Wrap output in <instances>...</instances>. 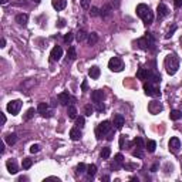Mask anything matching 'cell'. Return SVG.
Instances as JSON below:
<instances>
[{"label":"cell","instance_id":"obj_1","mask_svg":"<svg viewBox=\"0 0 182 182\" xmlns=\"http://www.w3.org/2000/svg\"><path fill=\"white\" fill-rule=\"evenodd\" d=\"M135 12H137V16H138L145 24H151L154 22V13H152L150 7L147 5H144V3H141V5L137 6Z\"/></svg>","mask_w":182,"mask_h":182},{"label":"cell","instance_id":"obj_2","mask_svg":"<svg viewBox=\"0 0 182 182\" xmlns=\"http://www.w3.org/2000/svg\"><path fill=\"white\" fill-rule=\"evenodd\" d=\"M164 65H165V70L168 73L169 75H174L177 74L178 68H179V60H178V57L171 53L168 56L165 57V61H164Z\"/></svg>","mask_w":182,"mask_h":182},{"label":"cell","instance_id":"obj_3","mask_svg":"<svg viewBox=\"0 0 182 182\" xmlns=\"http://www.w3.org/2000/svg\"><path fill=\"white\" fill-rule=\"evenodd\" d=\"M154 43H155L154 36L151 33H147L145 36H142V37H140L137 40V46L140 47L141 50H148V48H151L154 46Z\"/></svg>","mask_w":182,"mask_h":182},{"label":"cell","instance_id":"obj_4","mask_svg":"<svg viewBox=\"0 0 182 182\" xmlns=\"http://www.w3.org/2000/svg\"><path fill=\"white\" fill-rule=\"evenodd\" d=\"M112 130V125L110 121H103L98 124V127L95 128V137H97L98 140H101L104 135H107L108 132H111Z\"/></svg>","mask_w":182,"mask_h":182},{"label":"cell","instance_id":"obj_5","mask_svg":"<svg viewBox=\"0 0 182 182\" xmlns=\"http://www.w3.org/2000/svg\"><path fill=\"white\" fill-rule=\"evenodd\" d=\"M144 91L148 97H159L161 95V90L158 84H154L151 81H145L144 83Z\"/></svg>","mask_w":182,"mask_h":182},{"label":"cell","instance_id":"obj_6","mask_svg":"<svg viewBox=\"0 0 182 182\" xmlns=\"http://www.w3.org/2000/svg\"><path fill=\"white\" fill-rule=\"evenodd\" d=\"M108 68L114 73H120V71L124 70V61L120 57H111L108 61Z\"/></svg>","mask_w":182,"mask_h":182},{"label":"cell","instance_id":"obj_7","mask_svg":"<svg viewBox=\"0 0 182 182\" xmlns=\"http://www.w3.org/2000/svg\"><path fill=\"white\" fill-rule=\"evenodd\" d=\"M22 105H23V103L20 101V100H13V101H10L9 104H7V112L9 114H12V115H17L20 111V108H22Z\"/></svg>","mask_w":182,"mask_h":182},{"label":"cell","instance_id":"obj_8","mask_svg":"<svg viewBox=\"0 0 182 182\" xmlns=\"http://www.w3.org/2000/svg\"><path fill=\"white\" fill-rule=\"evenodd\" d=\"M37 111H38V114L44 118H50L53 115V111L50 110V107H48V104L47 103H40L38 104Z\"/></svg>","mask_w":182,"mask_h":182},{"label":"cell","instance_id":"obj_9","mask_svg":"<svg viewBox=\"0 0 182 182\" xmlns=\"http://www.w3.org/2000/svg\"><path fill=\"white\" fill-rule=\"evenodd\" d=\"M168 147H169V151H171L172 154H178L179 150H181V140H179L178 137H172L168 142Z\"/></svg>","mask_w":182,"mask_h":182},{"label":"cell","instance_id":"obj_10","mask_svg":"<svg viewBox=\"0 0 182 182\" xmlns=\"http://www.w3.org/2000/svg\"><path fill=\"white\" fill-rule=\"evenodd\" d=\"M162 104L159 103V101H157V100H154V101H151L150 104H148V111H150V114H152V115H157V114H159V112L162 111Z\"/></svg>","mask_w":182,"mask_h":182},{"label":"cell","instance_id":"obj_11","mask_svg":"<svg viewBox=\"0 0 182 182\" xmlns=\"http://www.w3.org/2000/svg\"><path fill=\"white\" fill-rule=\"evenodd\" d=\"M168 14H169V9L167 7V5H164V3H159L158 7H157V17H158V20L165 19Z\"/></svg>","mask_w":182,"mask_h":182},{"label":"cell","instance_id":"obj_12","mask_svg":"<svg viewBox=\"0 0 182 182\" xmlns=\"http://www.w3.org/2000/svg\"><path fill=\"white\" fill-rule=\"evenodd\" d=\"M63 56V48L60 46H54L53 47L51 53H50V60L51 61H58Z\"/></svg>","mask_w":182,"mask_h":182},{"label":"cell","instance_id":"obj_13","mask_svg":"<svg viewBox=\"0 0 182 182\" xmlns=\"http://www.w3.org/2000/svg\"><path fill=\"white\" fill-rule=\"evenodd\" d=\"M71 101H74V98L71 97L67 91H65V93L58 94V103H60V104H63V105H68Z\"/></svg>","mask_w":182,"mask_h":182},{"label":"cell","instance_id":"obj_14","mask_svg":"<svg viewBox=\"0 0 182 182\" xmlns=\"http://www.w3.org/2000/svg\"><path fill=\"white\" fill-rule=\"evenodd\" d=\"M6 168H7V171H9L10 174H17L19 172V167H17V162L14 161V159H7L6 161Z\"/></svg>","mask_w":182,"mask_h":182},{"label":"cell","instance_id":"obj_15","mask_svg":"<svg viewBox=\"0 0 182 182\" xmlns=\"http://www.w3.org/2000/svg\"><path fill=\"white\" fill-rule=\"evenodd\" d=\"M151 74V70H148V68H144V67H141V68H138V71H137V78L140 80H148V77H150Z\"/></svg>","mask_w":182,"mask_h":182},{"label":"cell","instance_id":"obj_16","mask_svg":"<svg viewBox=\"0 0 182 182\" xmlns=\"http://www.w3.org/2000/svg\"><path fill=\"white\" fill-rule=\"evenodd\" d=\"M104 98V91L103 90H95V91H93V94H91V100H93V103H101Z\"/></svg>","mask_w":182,"mask_h":182},{"label":"cell","instance_id":"obj_17","mask_svg":"<svg viewBox=\"0 0 182 182\" xmlns=\"http://www.w3.org/2000/svg\"><path fill=\"white\" fill-rule=\"evenodd\" d=\"M124 124H125V118L122 117L121 114H117V115L114 117V125H115V128H117V130H121L122 127H124Z\"/></svg>","mask_w":182,"mask_h":182},{"label":"cell","instance_id":"obj_18","mask_svg":"<svg viewBox=\"0 0 182 182\" xmlns=\"http://www.w3.org/2000/svg\"><path fill=\"white\" fill-rule=\"evenodd\" d=\"M97 174V165L95 164H90L87 165V179H93Z\"/></svg>","mask_w":182,"mask_h":182},{"label":"cell","instance_id":"obj_19","mask_svg":"<svg viewBox=\"0 0 182 182\" xmlns=\"http://www.w3.org/2000/svg\"><path fill=\"white\" fill-rule=\"evenodd\" d=\"M28 22V16L26 13H19L17 16H16V23H19L20 26H26Z\"/></svg>","mask_w":182,"mask_h":182},{"label":"cell","instance_id":"obj_20","mask_svg":"<svg viewBox=\"0 0 182 182\" xmlns=\"http://www.w3.org/2000/svg\"><path fill=\"white\" fill-rule=\"evenodd\" d=\"M81 135H83V134H81V130H80V128H77V127H75V128H71V130H70V138L73 141H78L80 138H81Z\"/></svg>","mask_w":182,"mask_h":182},{"label":"cell","instance_id":"obj_21","mask_svg":"<svg viewBox=\"0 0 182 182\" xmlns=\"http://www.w3.org/2000/svg\"><path fill=\"white\" fill-rule=\"evenodd\" d=\"M51 5L56 10H63L67 6V0H51Z\"/></svg>","mask_w":182,"mask_h":182},{"label":"cell","instance_id":"obj_22","mask_svg":"<svg viewBox=\"0 0 182 182\" xmlns=\"http://www.w3.org/2000/svg\"><path fill=\"white\" fill-rule=\"evenodd\" d=\"M100 74H101V71H100V67H97V65H93L88 70V75L93 80H97L98 77H100Z\"/></svg>","mask_w":182,"mask_h":182},{"label":"cell","instance_id":"obj_23","mask_svg":"<svg viewBox=\"0 0 182 182\" xmlns=\"http://www.w3.org/2000/svg\"><path fill=\"white\" fill-rule=\"evenodd\" d=\"M148 81L154 83V84H159L161 83V74H158L157 71H151L150 77H148Z\"/></svg>","mask_w":182,"mask_h":182},{"label":"cell","instance_id":"obj_24","mask_svg":"<svg viewBox=\"0 0 182 182\" xmlns=\"http://www.w3.org/2000/svg\"><path fill=\"white\" fill-rule=\"evenodd\" d=\"M155 148H157V142H155L154 140H148L147 142H145V150L148 151V152H155Z\"/></svg>","mask_w":182,"mask_h":182},{"label":"cell","instance_id":"obj_25","mask_svg":"<svg viewBox=\"0 0 182 182\" xmlns=\"http://www.w3.org/2000/svg\"><path fill=\"white\" fill-rule=\"evenodd\" d=\"M67 114H68V118L75 120L77 118V108L74 105H67Z\"/></svg>","mask_w":182,"mask_h":182},{"label":"cell","instance_id":"obj_26","mask_svg":"<svg viewBox=\"0 0 182 182\" xmlns=\"http://www.w3.org/2000/svg\"><path fill=\"white\" fill-rule=\"evenodd\" d=\"M87 41H88L90 46H95V44L98 43V34H97V33H91V34H88Z\"/></svg>","mask_w":182,"mask_h":182},{"label":"cell","instance_id":"obj_27","mask_svg":"<svg viewBox=\"0 0 182 182\" xmlns=\"http://www.w3.org/2000/svg\"><path fill=\"white\" fill-rule=\"evenodd\" d=\"M77 58V51H75V47L74 46H71L70 48H68V51H67V60H75Z\"/></svg>","mask_w":182,"mask_h":182},{"label":"cell","instance_id":"obj_28","mask_svg":"<svg viewBox=\"0 0 182 182\" xmlns=\"http://www.w3.org/2000/svg\"><path fill=\"white\" fill-rule=\"evenodd\" d=\"M169 118L172 120V121H178L179 118H182V112L179 110H172V111L169 112Z\"/></svg>","mask_w":182,"mask_h":182},{"label":"cell","instance_id":"obj_29","mask_svg":"<svg viewBox=\"0 0 182 182\" xmlns=\"http://www.w3.org/2000/svg\"><path fill=\"white\" fill-rule=\"evenodd\" d=\"M16 141H17V135H16L14 132L6 135V142H7L9 145H14V144H16Z\"/></svg>","mask_w":182,"mask_h":182},{"label":"cell","instance_id":"obj_30","mask_svg":"<svg viewBox=\"0 0 182 182\" xmlns=\"http://www.w3.org/2000/svg\"><path fill=\"white\" fill-rule=\"evenodd\" d=\"M75 37H77V41L81 43V41H84L85 38L88 37V34H87V33H85L84 30H78V31H77V36H75Z\"/></svg>","mask_w":182,"mask_h":182},{"label":"cell","instance_id":"obj_31","mask_svg":"<svg viewBox=\"0 0 182 182\" xmlns=\"http://www.w3.org/2000/svg\"><path fill=\"white\" fill-rule=\"evenodd\" d=\"M134 145H135V148L145 150V142H144V140H142L141 137H137L135 140H134Z\"/></svg>","mask_w":182,"mask_h":182},{"label":"cell","instance_id":"obj_32","mask_svg":"<svg viewBox=\"0 0 182 182\" xmlns=\"http://www.w3.org/2000/svg\"><path fill=\"white\" fill-rule=\"evenodd\" d=\"M101 158L103 159H108L110 158V155H111V148L110 147H104L103 150H101Z\"/></svg>","mask_w":182,"mask_h":182},{"label":"cell","instance_id":"obj_33","mask_svg":"<svg viewBox=\"0 0 182 182\" xmlns=\"http://www.w3.org/2000/svg\"><path fill=\"white\" fill-rule=\"evenodd\" d=\"M110 14H111V7H110V6H108V5L105 6L104 9H101V10H100V16H101V17H108Z\"/></svg>","mask_w":182,"mask_h":182},{"label":"cell","instance_id":"obj_34","mask_svg":"<svg viewBox=\"0 0 182 182\" xmlns=\"http://www.w3.org/2000/svg\"><path fill=\"white\" fill-rule=\"evenodd\" d=\"M34 114H36V110H34V108H28L27 111H26V115H24V121L31 120V118L34 117Z\"/></svg>","mask_w":182,"mask_h":182},{"label":"cell","instance_id":"obj_35","mask_svg":"<svg viewBox=\"0 0 182 182\" xmlns=\"http://www.w3.org/2000/svg\"><path fill=\"white\" fill-rule=\"evenodd\" d=\"M84 172H87V165H85V164H78V165H77V171H75V174H77V175H81V174H84Z\"/></svg>","mask_w":182,"mask_h":182},{"label":"cell","instance_id":"obj_36","mask_svg":"<svg viewBox=\"0 0 182 182\" xmlns=\"http://www.w3.org/2000/svg\"><path fill=\"white\" fill-rule=\"evenodd\" d=\"M84 124H85V118L84 117H77L75 118V127L77 128H84Z\"/></svg>","mask_w":182,"mask_h":182},{"label":"cell","instance_id":"obj_37","mask_svg":"<svg viewBox=\"0 0 182 182\" xmlns=\"http://www.w3.org/2000/svg\"><path fill=\"white\" fill-rule=\"evenodd\" d=\"M33 165V159L30 158H24L23 162H22V167H23V169H30Z\"/></svg>","mask_w":182,"mask_h":182},{"label":"cell","instance_id":"obj_38","mask_svg":"<svg viewBox=\"0 0 182 182\" xmlns=\"http://www.w3.org/2000/svg\"><path fill=\"white\" fill-rule=\"evenodd\" d=\"M94 112V108H93V105L91 104H87L84 107V114L87 115V117H91V114Z\"/></svg>","mask_w":182,"mask_h":182},{"label":"cell","instance_id":"obj_39","mask_svg":"<svg viewBox=\"0 0 182 182\" xmlns=\"http://www.w3.org/2000/svg\"><path fill=\"white\" fill-rule=\"evenodd\" d=\"M73 38H74V34H73L71 31H68V33H67V34L64 36V43H65V44H71Z\"/></svg>","mask_w":182,"mask_h":182},{"label":"cell","instance_id":"obj_40","mask_svg":"<svg viewBox=\"0 0 182 182\" xmlns=\"http://www.w3.org/2000/svg\"><path fill=\"white\" fill-rule=\"evenodd\" d=\"M132 155H134L135 158H142V157H144V150H141V148H137V150L132 151Z\"/></svg>","mask_w":182,"mask_h":182},{"label":"cell","instance_id":"obj_41","mask_svg":"<svg viewBox=\"0 0 182 182\" xmlns=\"http://www.w3.org/2000/svg\"><path fill=\"white\" fill-rule=\"evenodd\" d=\"M175 31H177V26H172V27L168 30V33L165 34V38H171V37H172V34H174Z\"/></svg>","mask_w":182,"mask_h":182},{"label":"cell","instance_id":"obj_42","mask_svg":"<svg viewBox=\"0 0 182 182\" xmlns=\"http://www.w3.org/2000/svg\"><path fill=\"white\" fill-rule=\"evenodd\" d=\"M90 14H91L93 17H97V16H100V9H98V7H91V9H90Z\"/></svg>","mask_w":182,"mask_h":182},{"label":"cell","instance_id":"obj_43","mask_svg":"<svg viewBox=\"0 0 182 182\" xmlns=\"http://www.w3.org/2000/svg\"><path fill=\"white\" fill-rule=\"evenodd\" d=\"M38 151H40V145L38 144H33L31 147H30V152H31V154H37Z\"/></svg>","mask_w":182,"mask_h":182},{"label":"cell","instance_id":"obj_44","mask_svg":"<svg viewBox=\"0 0 182 182\" xmlns=\"http://www.w3.org/2000/svg\"><path fill=\"white\" fill-rule=\"evenodd\" d=\"M140 167L138 164H124V168L125 169H137Z\"/></svg>","mask_w":182,"mask_h":182},{"label":"cell","instance_id":"obj_45","mask_svg":"<svg viewBox=\"0 0 182 182\" xmlns=\"http://www.w3.org/2000/svg\"><path fill=\"white\" fill-rule=\"evenodd\" d=\"M81 7L83 9H90V0H81Z\"/></svg>","mask_w":182,"mask_h":182},{"label":"cell","instance_id":"obj_46","mask_svg":"<svg viewBox=\"0 0 182 182\" xmlns=\"http://www.w3.org/2000/svg\"><path fill=\"white\" fill-rule=\"evenodd\" d=\"M124 141H125V135H121L120 137V148L124 150Z\"/></svg>","mask_w":182,"mask_h":182},{"label":"cell","instance_id":"obj_47","mask_svg":"<svg viewBox=\"0 0 182 182\" xmlns=\"http://www.w3.org/2000/svg\"><path fill=\"white\" fill-rule=\"evenodd\" d=\"M105 110V105L101 103H97V111H104Z\"/></svg>","mask_w":182,"mask_h":182},{"label":"cell","instance_id":"obj_48","mask_svg":"<svg viewBox=\"0 0 182 182\" xmlns=\"http://www.w3.org/2000/svg\"><path fill=\"white\" fill-rule=\"evenodd\" d=\"M174 5L177 9H179V7H182V0H174Z\"/></svg>","mask_w":182,"mask_h":182},{"label":"cell","instance_id":"obj_49","mask_svg":"<svg viewBox=\"0 0 182 182\" xmlns=\"http://www.w3.org/2000/svg\"><path fill=\"white\" fill-rule=\"evenodd\" d=\"M57 26H58V27H64V26H65V20L60 19V20H58V23H57Z\"/></svg>","mask_w":182,"mask_h":182},{"label":"cell","instance_id":"obj_50","mask_svg":"<svg viewBox=\"0 0 182 182\" xmlns=\"http://www.w3.org/2000/svg\"><path fill=\"white\" fill-rule=\"evenodd\" d=\"M0 47H2V48H3V47H6V38L5 37L2 38V41H0Z\"/></svg>","mask_w":182,"mask_h":182},{"label":"cell","instance_id":"obj_51","mask_svg":"<svg viewBox=\"0 0 182 182\" xmlns=\"http://www.w3.org/2000/svg\"><path fill=\"white\" fill-rule=\"evenodd\" d=\"M81 88H83V91H85V90H87V81H83V84H81Z\"/></svg>","mask_w":182,"mask_h":182},{"label":"cell","instance_id":"obj_52","mask_svg":"<svg viewBox=\"0 0 182 182\" xmlns=\"http://www.w3.org/2000/svg\"><path fill=\"white\" fill-rule=\"evenodd\" d=\"M2 124H6V115L2 114Z\"/></svg>","mask_w":182,"mask_h":182},{"label":"cell","instance_id":"obj_53","mask_svg":"<svg viewBox=\"0 0 182 182\" xmlns=\"http://www.w3.org/2000/svg\"><path fill=\"white\" fill-rule=\"evenodd\" d=\"M101 181H110V177H107V175H104V177H101Z\"/></svg>","mask_w":182,"mask_h":182},{"label":"cell","instance_id":"obj_54","mask_svg":"<svg viewBox=\"0 0 182 182\" xmlns=\"http://www.w3.org/2000/svg\"><path fill=\"white\" fill-rule=\"evenodd\" d=\"M112 135H114V134H112V132H108V137H107V140H108V141H111V140H112Z\"/></svg>","mask_w":182,"mask_h":182},{"label":"cell","instance_id":"obj_55","mask_svg":"<svg viewBox=\"0 0 182 182\" xmlns=\"http://www.w3.org/2000/svg\"><path fill=\"white\" fill-rule=\"evenodd\" d=\"M0 3L5 6V5H7V3H9V0H0Z\"/></svg>","mask_w":182,"mask_h":182},{"label":"cell","instance_id":"obj_56","mask_svg":"<svg viewBox=\"0 0 182 182\" xmlns=\"http://www.w3.org/2000/svg\"><path fill=\"white\" fill-rule=\"evenodd\" d=\"M157 169H158V165H154V167H152V169H151V171H152V172H155V171H157Z\"/></svg>","mask_w":182,"mask_h":182},{"label":"cell","instance_id":"obj_57","mask_svg":"<svg viewBox=\"0 0 182 182\" xmlns=\"http://www.w3.org/2000/svg\"><path fill=\"white\" fill-rule=\"evenodd\" d=\"M179 44H181V48H182V36L179 37Z\"/></svg>","mask_w":182,"mask_h":182},{"label":"cell","instance_id":"obj_58","mask_svg":"<svg viewBox=\"0 0 182 182\" xmlns=\"http://www.w3.org/2000/svg\"><path fill=\"white\" fill-rule=\"evenodd\" d=\"M31 2H34V3H40L41 0H31Z\"/></svg>","mask_w":182,"mask_h":182}]
</instances>
